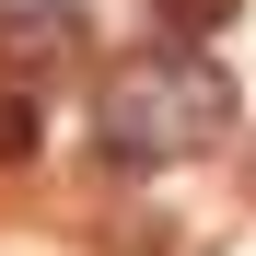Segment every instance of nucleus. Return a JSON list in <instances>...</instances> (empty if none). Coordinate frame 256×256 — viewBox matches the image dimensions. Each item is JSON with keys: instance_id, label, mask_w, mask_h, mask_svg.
Wrapping results in <instances>:
<instances>
[{"instance_id": "f257e3e1", "label": "nucleus", "mask_w": 256, "mask_h": 256, "mask_svg": "<svg viewBox=\"0 0 256 256\" xmlns=\"http://www.w3.org/2000/svg\"><path fill=\"white\" fill-rule=\"evenodd\" d=\"M233 140V82L210 47H140L105 70L94 94V152L128 163V175H163V163H198Z\"/></svg>"}, {"instance_id": "f03ea898", "label": "nucleus", "mask_w": 256, "mask_h": 256, "mask_svg": "<svg viewBox=\"0 0 256 256\" xmlns=\"http://www.w3.org/2000/svg\"><path fill=\"white\" fill-rule=\"evenodd\" d=\"M82 47H94V24L70 12V0H0V82H70Z\"/></svg>"}, {"instance_id": "7ed1b4c3", "label": "nucleus", "mask_w": 256, "mask_h": 256, "mask_svg": "<svg viewBox=\"0 0 256 256\" xmlns=\"http://www.w3.org/2000/svg\"><path fill=\"white\" fill-rule=\"evenodd\" d=\"M244 12V0H152V24H163V47H210V35H222Z\"/></svg>"}, {"instance_id": "20e7f679", "label": "nucleus", "mask_w": 256, "mask_h": 256, "mask_svg": "<svg viewBox=\"0 0 256 256\" xmlns=\"http://www.w3.org/2000/svg\"><path fill=\"white\" fill-rule=\"evenodd\" d=\"M24 152H35V94L0 82V163H24Z\"/></svg>"}, {"instance_id": "39448f33", "label": "nucleus", "mask_w": 256, "mask_h": 256, "mask_svg": "<svg viewBox=\"0 0 256 256\" xmlns=\"http://www.w3.org/2000/svg\"><path fill=\"white\" fill-rule=\"evenodd\" d=\"M244 175H256V163H244Z\"/></svg>"}]
</instances>
